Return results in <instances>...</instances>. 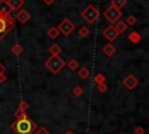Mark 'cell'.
I'll return each mask as SVG.
<instances>
[{
	"mask_svg": "<svg viewBox=\"0 0 149 134\" xmlns=\"http://www.w3.org/2000/svg\"><path fill=\"white\" fill-rule=\"evenodd\" d=\"M44 2H45V5H48V6H50V5H52L54 3V0H43Z\"/></svg>",
	"mask_w": 149,
	"mask_h": 134,
	"instance_id": "obj_32",
	"label": "cell"
},
{
	"mask_svg": "<svg viewBox=\"0 0 149 134\" xmlns=\"http://www.w3.org/2000/svg\"><path fill=\"white\" fill-rule=\"evenodd\" d=\"M126 3H127V0H111V5L116 7V8H119V9L125 7Z\"/></svg>",
	"mask_w": 149,
	"mask_h": 134,
	"instance_id": "obj_19",
	"label": "cell"
},
{
	"mask_svg": "<svg viewBox=\"0 0 149 134\" xmlns=\"http://www.w3.org/2000/svg\"><path fill=\"white\" fill-rule=\"evenodd\" d=\"M45 68L54 75H57L64 66L65 62L59 57V56H50L45 62H44Z\"/></svg>",
	"mask_w": 149,
	"mask_h": 134,
	"instance_id": "obj_2",
	"label": "cell"
},
{
	"mask_svg": "<svg viewBox=\"0 0 149 134\" xmlns=\"http://www.w3.org/2000/svg\"><path fill=\"white\" fill-rule=\"evenodd\" d=\"M12 52H13L15 56H20V55L23 52V48H22V45L19 44V43H15V44L12 47Z\"/></svg>",
	"mask_w": 149,
	"mask_h": 134,
	"instance_id": "obj_18",
	"label": "cell"
},
{
	"mask_svg": "<svg viewBox=\"0 0 149 134\" xmlns=\"http://www.w3.org/2000/svg\"><path fill=\"white\" fill-rule=\"evenodd\" d=\"M64 134H74V133H73L72 131H68V132H65Z\"/></svg>",
	"mask_w": 149,
	"mask_h": 134,
	"instance_id": "obj_33",
	"label": "cell"
},
{
	"mask_svg": "<svg viewBox=\"0 0 149 134\" xmlns=\"http://www.w3.org/2000/svg\"><path fill=\"white\" fill-rule=\"evenodd\" d=\"M13 12L8 3V0H0V15H8Z\"/></svg>",
	"mask_w": 149,
	"mask_h": 134,
	"instance_id": "obj_10",
	"label": "cell"
},
{
	"mask_svg": "<svg viewBox=\"0 0 149 134\" xmlns=\"http://www.w3.org/2000/svg\"><path fill=\"white\" fill-rule=\"evenodd\" d=\"M6 79H7V78H6L5 72H3V73H1V75H0V83H5V82H6Z\"/></svg>",
	"mask_w": 149,
	"mask_h": 134,
	"instance_id": "obj_30",
	"label": "cell"
},
{
	"mask_svg": "<svg viewBox=\"0 0 149 134\" xmlns=\"http://www.w3.org/2000/svg\"><path fill=\"white\" fill-rule=\"evenodd\" d=\"M66 65H68V68H69L71 71H76V70L78 69V66H79V65H78V62H77L76 59H70Z\"/></svg>",
	"mask_w": 149,
	"mask_h": 134,
	"instance_id": "obj_22",
	"label": "cell"
},
{
	"mask_svg": "<svg viewBox=\"0 0 149 134\" xmlns=\"http://www.w3.org/2000/svg\"><path fill=\"white\" fill-rule=\"evenodd\" d=\"M128 40L132 42V43H134V44H137V43H140L141 42V40H142V36L140 35V33H137V31H130L129 34H128Z\"/></svg>",
	"mask_w": 149,
	"mask_h": 134,
	"instance_id": "obj_11",
	"label": "cell"
},
{
	"mask_svg": "<svg viewBox=\"0 0 149 134\" xmlns=\"http://www.w3.org/2000/svg\"><path fill=\"white\" fill-rule=\"evenodd\" d=\"M14 115H15V118H16V119H22V118L28 117V115L26 114V111H24V110H22V108H20V107H17V110L14 112Z\"/></svg>",
	"mask_w": 149,
	"mask_h": 134,
	"instance_id": "obj_21",
	"label": "cell"
},
{
	"mask_svg": "<svg viewBox=\"0 0 149 134\" xmlns=\"http://www.w3.org/2000/svg\"><path fill=\"white\" fill-rule=\"evenodd\" d=\"M115 28H116V30L119 31V34H122V33H125V31L128 29V24H127L126 22H123V21H118Z\"/></svg>",
	"mask_w": 149,
	"mask_h": 134,
	"instance_id": "obj_16",
	"label": "cell"
},
{
	"mask_svg": "<svg viewBox=\"0 0 149 134\" xmlns=\"http://www.w3.org/2000/svg\"><path fill=\"white\" fill-rule=\"evenodd\" d=\"M5 71H6V68H5V66L2 65V63L0 62V75H1V73H3Z\"/></svg>",
	"mask_w": 149,
	"mask_h": 134,
	"instance_id": "obj_31",
	"label": "cell"
},
{
	"mask_svg": "<svg viewBox=\"0 0 149 134\" xmlns=\"http://www.w3.org/2000/svg\"><path fill=\"white\" fill-rule=\"evenodd\" d=\"M97 89H98L99 92L104 93V92H106L108 90V86H107L106 83H101V84H97Z\"/></svg>",
	"mask_w": 149,
	"mask_h": 134,
	"instance_id": "obj_25",
	"label": "cell"
},
{
	"mask_svg": "<svg viewBox=\"0 0 149 134\" xmlns=\"http://www.w3.org/2000/svg\"><path fill=\"white\" fill-rule=\"evenodd\" d=\"M80 16H81L87 23L92 24V23H94V22L99 19L100 13H99V10H98L93 5L90 3V5H87V6L81 10Z\"/></svg>",
	"mask_w": 149,
	"mask_h": 134,
	"instance_id": "obj_4",
	"label": "cell"
},
{
	"mask_svg": "<svg viewBox=\"0 0 149 134\" xmlns=\"http://www.w3.org/2000/svg\"><path fill=\"white\" fill-rule=\"evenodd\" d=\"M35 134H50L49 131L45 128V127H38L35 132Z\"/></svg>",
	"mask_w": 149,
	"mask_h": 134,
	"instance_id": "obj_27",
	"label": "cell"
},
{
	"mask_svg": "<svg viewBox=\"0 0 149 134\" xmlns=\"http://www.w3.org/2000/svg\"><path fill=\"white\" fill-rule=\"evenodd\" d=\"M57 28H58L59 33H62L64 36H69V35L74 30L76 26H74V23H73L69 17H64V19L61 21V23L58 24Z\"/></svg>",
	"mask_w": 149,
	"mask_h": 134,
	"instance_id": "obj_6",
	"label": "cell"
},
{
	"mask_svg": "<svg viewBox=\"0 0 149 134\" xmlns=\"http://www.w3.org/2000/svg\"><path fill=\"white\" fill-rule=\"evenodd\" d=\"M105 80H106V77H105V75H104V73H97V75H95V77H94V82H95L97 84L105 83Z\"/></svg>",
	"mask_w": 149,
	"mask_h": 134,
	"instance_id": "obj_24",
	"label": "cell"
},
{
	"mask_svg": "<svg viewBox=\"0 0 149 134\" xmlns=\"http://www.w3.org/2000/svg\"><path fill=\"white\" fill-rule=\"evenodd\" d=\"M9 6L12 7L13 10H19L23 7L24 5V0H8Z\"/></svg>",
	"mask_w": 149,
	"mask_h": 134,
	"instance_id": "obj_13",
	"label": "cell"
},
{
	"mask_svg": "<svg viewBox=\"0 0 149 134\" xmlns=\"http://www.w3.org/2000/svg\"><path fill=\"white\" fill-rule=\"evenodd\" d=\"M10 128L14 131L15 134H31L33 131L37 129V125L28 117H26L22 119H16L12 124Z\"/></svg>",
	"mask_w": 149,
	"mask_h": 134,
	"instance_id": "obj_1",
	"label": "cell"
},
{
	"mask_svg": "<svg viewBox=\"0 0 149 134\" xmlns=\"http://www.w3.org/2000/svg\"><path fill=\"white\" fill-rule=\"evenodd\" d=\"M119 35H120V34H119V31L116 30V28H115L114 26H108L107 28H105V29L102 30V36H104L106 40H108L109 42L115 41Z\"/></svg>",
	"mask_w": 149,
	"mask_h": 134,
	"instance_id": "obj_7",
	"label": "cell"
},
{
	"mask_svg": "<svg viewBox=\"0 0 149 134\" xmlns=\"http://www.w3.org/2000/svg\"><path fill=\"white\" fill-rule=\"evenodd\" d=\"M48 51L50 52V55H51V56H58V55L61 54L62 49H61V47H59L57 43H54V44H51V45L49 47Z\"/></svg>",
	"mask_w": 149,
	"mask_h": 134,
	"instance_id": "obj_15",
	"label": "cell"
},
{
	"mask_svg": "<svg viewBox=\"0 0 149 134\" xmlns=\"http://www.w3.org/2000/svg\"><path fill=\"white\" fill-rule=\"evenodd\" d=\"M15 17H16V20H17L19 22H21V23H26V22H28V20L30 19V14H29V12H28L27 9L21 8V9L17 10Z\"/></svg>",
	"mask_w": 149,
	"mask_h": 134,
	"instance_id": "obj_9",
	"label": "cell"
},
{
	"mask_svg": "<svg viewBox=\"0 0 149 134\" xmlns=\"http://www.w3.org/2000/svg\"><path fill=\"white\" fill-rule=\"evenodd\" d=\"M121 15H122L121 10H120L119 8L112 6V5H111L109 7H107L106 10L104 12V16H105V17L107 19V21H109L112 24H113V23H116V21H119V19L121 17Z\"/></svg>",
	"mask_w": 149,
	"mask_h": 134,
	"instance_id": "obj_5",
	"label": "cell"
},
{
	"mask_svg": "<svg viewBox=\"0 0 149 134\" xmlns=\"http://www.w3.org/2000/svg\"><path fill=\"white\" fill-rule=\"evenodd\" d=\"M134 133H135V134H144V133H146V131H144V128H143V127L137 126V127H135V128H134Z\"/></svg>",
	"mask_w": 149,
	"mask_h": 134,
	"instance_id": "obj_29",
	"label": "cell"
},
{
	"mask_svg": "<svg viewBox=\"0 0 149 134\" xmlns=\"http://www.w3.org/2000/svg\"><path fill=\"white\" fill-rule=\"evenodd\" d=\"M15 27L14 24V19L8 15H0V41Z\"/></svg>",
	"mask_w": 149,
	"mask_h": 134,
	"instance_id": "obj_3",
	"label": "cell"
},
{
	"mask_svg": "<svg viewBox=\"0 0 149 134\" xmlns=\"http://www.w3.org/2000/svg\"><path fill=\"white\" fill-rule=\"evenodd\" d=\"M122 85L128 89V90H134L137 85H139V79L134 76V75H128L123 80H122Z\"/></svg>",
	"mask_w": 149,
	"mask_h": 134,
	"instance_id": "obj_8",
	"label": "cell"
},
{
	"mask_svg": "<svg viewBox=\"0 0 149 134\" xmlns=\"http://www.w3.org/2000/svg\"><path fill=\"white\" fill-rule=\"evenodd\" d=\"M83 92H84V90H83V87L81 86H79V85H77V86H74L73 87V90H72V94L74 96V97H81L83 96Z\"/></svg>",
	"mask_w": 149,
	"mask_h": 134,
	"instance_id": "obj_23",
	"label": "cell"
},
{
	"mask_svg": "<svg viewBox=\"0 0 149 134\" xmlns=\"http://www.w3.org/2000/svg\"><path fill=\"white\" fill-rule=\"evenodd\" d=\"M88 76H90L88 69L85 68V66H81V68L79 69V71H78V77H79L80 79H86V78H88Z\"/></svg>",
	"mask_w": 149,
	"mask_h": 134,
	"instance_id": "obj_17",
	"label": "cell"
},
{
	"mask_svg": "<svg viewBox=\"0 0 149 134\" xmlns=\"http://www.w3.org/2000/svg\"><path fill=\"white\" fill-rule=\"evenodd\" d=\"M78 34H79V36H80V37L85 38V37H87V36L90 35V29H88L86 26H83V27H80V28H79Z\"/></svg>",
	"mask_w": 149,
	"mask_h": 134,
	"instance_id": "obj_20",
	"label": "cell"
},
{
	"mask_svg": "<svg viewBox=\"0 0 149 134\" xmlns=\"http://www.w3.org/2000/svg\"><path fill=\"white\" fill-rule=\"evenodd\" d=\"M19 107L26 111V110H27V108L29 107V104H28V103H27L26 100H21V101H20V104H19Z\"/></svg>",
	"mask_w": 149,
	"mask_h": 134,
	"instance_id": "obj_28",
	"label": "cell"
},
{
	"mask_svg": "<svg viewBox=\"0 0 149 134\" xmlns=\"http://www.w3.org/2000/svg\"><path fill=\"white\" fill-rule=\"evenodd\" d=\"M118 134H119V133H118Z\"/></svg>",
	"mask_w": 149,
	"mask_h": 134,
	"instance_id": "obj_34",
	"label": "cell"
},
{
	"mask_svg": "<svg viewBox=\"0 0 149 134\" xmlns=\"http://www.w3.org/2000/svg\"><path fill=\"white\" fill-rule=\"evenodd\" d=\"M115 47L112 44V43H107V44H105L104 47H102V52L107 56V57H111V56H113L114 55V52H115Z\"/></svg>",
	"mask_w": 149,
	"mask_h": 134,
	"instance_id": "obj_12",
	"label": "cell"
},
{
	"mask_svg": "<svg viewBox=\"0 0 149 134\" xmlns=\"http://www.w3.org/2000/svg\"><path fill=\"white\" fill-rule=\"evenodd\" d=\"M126 23H127L128 26H133V24H135V23H136V17H135L134 15H129V16L126 19Z\"/></svg>",
	"mask_w": 149,
	"mask_h": 134,
	"instance_id": "obj_26",
	"label": "cell"
},
{
	"mask_svg": "<svg viewBox=\"0 0 149 134\" xmlns=\"http://www.w3.org/2000/svg\"><path fill=\"white\" fill-rule=\"evenodd\" d=\"M47 35H48L49 38L55 40V38H57V36L59 35V30H58L57 27H50V28L47 30Z\"/></svg>",
	"mask_w": 149,
	"mask_h": 134,
	"instance_id": "obj_14",
	"label": "cell"
}]
</instances>
